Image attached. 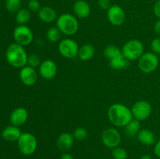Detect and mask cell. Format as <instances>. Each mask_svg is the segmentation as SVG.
Returning a JSON list of instances; mask_svg holds the SVG:
<instances>
[{"instance_id":"15","label":"cell","mask_w":160,"mask_h":159,"mask_svg":"<svg viewBox=\"0 0 160 159\" xmlns=\"http://www.w3.org/2000/svg\"><path fill=\"white\" fill-rule=\"evenodd\" d=\"M28 118V112L26 108L23 107H19L14 109L10 114L9 121L11 124L16 126H20L25 124Z\"/></svg>"},{"instance_id":"18","label":"cell","mask_w":160,"mask_h":159,"mask_svg":"<svg viewBox=\"0 0 160 159\" xmlns=\"http://www.w3.org/2000/svg\"><path fill=\"white\" fill-rule=\"evenodd\" d=\"M21 134L22 132L20 128L13 125L7 126L2 131V137L8 142L17 141Z\"/></svg>"},{"instance_id":"33","label":"cell","mask_w":160,"mask_h":159,"mask_svg":"<svg viewBox=\"0 0 160 159\" xmlns=\"http://www.w3.org/2000/svg\"><path fill=\"white\" fill-rule=\"evenodd\" d=\"M153 12L156 17L160 19V0H157L153 6Z\"/></svg>"},{"instance_id":"38","label":"cell","mask_w":160,"mask_h":159,"mask_svg":"<svg viewBox=\"0 0 160 159\" xmlns=\"http://www.w3.org/2000/svg\"><path fill=\"white\" fill-rule=\"evenodd\" d=\"M26 1H30V0H26Z\"/></svg>"},{"instance_id":"19","label":"cell","mask_w":160,"mask_h":159,"mask_svg":"<svg viewBox=\"0 0 160 159\" xmlns=\"http://www.w3.org/2000/svg\"><path fill=\"white\" fill-rule=\"evenodd\" d=\"M137 137L138 141L145 146H151V145L155 144L156 142L154 132L148 129H141Z\"/></svg>"},{"instance_id":"20","label":"cell","mask_w":160,"mask_h":159,"mask_svg":"<svg viewBox=\"0 0 160 159\" xmlns=\"http://www.w3.org/2000/svg\"><path fill=\"white\" fill-rule=\"evenodd\" d=\"M95 54V48L91 44H85L79 48L78 57L83 62L88 61L94 57Z\"/></svg>"},{"instance_id":"34","label":"cell","mask_w":160,"mask_h":159,"mask_svg":"<svg viewBox=\"0 0 160 159\" xmlns=\"http://www.w3.org/2000/svg\"><path fill=\"white\" fill-rule=\"evenodd\" d=\"M154 153L158 157L160 158V140L156 142L154 147Z\"/></svg>"},{"instance_id":"17","label":"cell","mask_w":160,"mask_h":159,"mask_svg":"<svg viewBox=\"0 0 160 159\" xmlns=\"http://www.w3.org/2000/svg\"><path fill=\"white\" fill-rule=\"evenodd\" d=\"M38 16L42 22L46 23H52L57 19V12L56 9L48 6H42L40 10L38 12Z\"/></svg>"},{"instance_id":"35","label":"cell","mask_w":160,"mask_h":159,"mask_svg":"<svg viewBox=\"0 0 160 159\" xmlns=\"http://www.w3.org/2000/svg\"><path fill=\"white\" fill-rule=\"evenodd\" d=\"M154 31L156 34L160 36V19H159V20L156 22V23H155Z\"/></svg>"},{"instance_id":"10","label":"cell","mask_w":160,"mask_h":159,"mask_svg":"<svg viewBox=\"0 0 160 159\" xmlns=\"http://www.w3.org/2000/svg\"><path fill=\"white\" fill-rule=\"evenodd\" d=\"M102 141L106 147L113 149L117 147L121 142V135L118 129L115 128H108L102 134Z\"/></svg>"},{"instance_id":"1","label":"cell","mask_w":160,"mask_h":159,"mask_svg":"<svg viewBox=\"0 0 160 159\" xmlns=\"http://www.w3.org/2000/svg\"><path fill=\"white\" fill-rule=\"evenodd\" d=\"M107 115L109 122L117 127H125L134 118L131 109L121 103H116L109 106Z\"/></svg>"},{"instance_id":"23","label":"cell","mask_w":160,"mask_h":159,"mask_svg":"<svg viewBox=\"0 0 160 159\" xmlns=\"http://www.w3.org/2000/svg\"><path fill=\"white\" fill-rule=\"evenodd\" d=\"M15 18L18 25H25L31 20V12L28 9L21 8L17 12Z\"/></svg>"},{"instance_id":"27","label":"cell","mask_w":160,"mask_h":159,"mask_svg":"<svg viewBox=\"0 0 160 159\" xmlns=\"http://www.w3.org/2000/svg\"><path fill=\"white\" fill-rule=\"evenodd\" d=\"M112 155L114 159H128V154L126 150L120 147L112 150Z\"/></svg>"},{"instance_id":"24","label":"cell","mask_w":160,"mask_h":159,"mask_svg":"<svg viewBox=\"0 0 160 159\" xmlns=\"http://www.w3.org/2000/svg\"><path fill=\"white\" fill-rule=\"evenodd\" d=\"M103 54H104L105 57L111 60V59H115V58L121 55V48H120L119 47L116 46L114 45H107L104 48V50H103Z\"/></svg>"},{"instance_id":"26","label":"cell","mask_w":160,"mask_h":159,"mask_svg":"<svg viewBox=\"0 0 160 159\" xmlns=\"http://www.w3.org/2000/svg\"><path fill=\"white\" fill-rule=\"evenodd\" d=\"M21 0H6L5 6L6 10L10 13H17L21 9Z\"/></svg>"},{"instance_id":"2","label":"cell","mask_w":160,"mask_h":159,"mask_svg":"<svg viewBox=\"0 0 160 159\" xmlns=\"http://www.w3.org/2000/svg\"><path fill=\"white\" fill-rule=\"evenodd\" d=\"M28 55L23 46L12 43L8 46L6 51V59L8 63L14 68L21 69L28 65Z\"/></svg>"},{"instance_id":"13","label":"cell","mask_w":160,"mask_h":159,"mask_svg":"<svg viewBox=\"0 0 160 159\" xmlns=\"http://www.w3.org/2000/svg\"><path fill=\"white\" fill-rule=\"evenodd\" d=\"M38 73L42 78L45 80H52L57 74V65L52 59H45L42 61L38 67Z\"/></svg>"},{"instance_id":"7","label":"cell","mask_w":160,"mask_h":159,"mask_svg":"<svg viewBox=\"0 0 160 159\" xmlns=\"http://www.w3.org/2000/svg\"><path fill=\"white\" fill-rule=\"evenodd\" d=\"M15 43L19 44L22 46H28L34 39V34L29 26L26 25H18L12 33Z\"/></svg>"},{"instance_id":"4","label":"cell","mask_w":160,"mask_h":159,"mask_svg":"<svg viewBox=\"0 0 160 159\" xmlns=\"http://www.w3.org/2000/svg\"><path fill=\"white\" fill-rule=\"evenodd\" d=\"M122 55L129 61L138 60L144 54V45L141 41L132 39L127 41L121 48Z\"/></svg>"},{"instance_id":"36","label":"cell","mask_w":160,"mask_h":159,"mask_svg":"<svg viewBox=\"0 0 160 159\" xmlns=\"http://www.w3.org/2000/svg\"><path fill=\"white\" fill-rule=\"evenodd\" d=\"M60 159H74L73 156L68 152H64L61 156Z\"/></svg>"},{"instance_id":"12","label":"cell","mask_w":160,"mask_h":159,"mask_svg":"<svg viewBox=\"0 0 160 159\" xmlns=\"http://www.w3.org/2000/svg\"><path fill=\"white\" fill-rule=\"evenodd\" d=\"M20 79L21 82L28 87H31L37 83L38 74L36 71L35 68L30 66V65H25L20 70Z\"/></svg>"},{"instance_id":"28","label":"cell","mask_w":160,"mask_h":159,"mask_svg":"<svg viewBox=\"0 0 160 159\" xmlns=\"http://www.w3.org/2000/svg\"><path fill=\"white\" fill-rule=\"evenodd\" d=\"M73 136L75 140H83L88 137V131L84 127H78L73 130Z\"/></svg>"},{"instance_id":"37","label":"cell","mask_w":160,"mask_h":159,"mask_svg":"<svg viewBox=\"0 0 160 159\" xmlns=\"http://www.w3.org/2000/svg\"><path fill=\"white\" fill-rule=\"evenodd\" d=\"M140 159H152V156L149 155V154H143V155L140 157Z\"/></svg>"},{"instance_id":"31","label":"cell","mask_w":160,"mask_h":159,"mask_svg":"<svg viewBox=\"0 0 160 159\" xmlns=\"http://www.w3.org/2000/svg\"><path fill=\"white\" fill-rule=\"evenodd\" d=\"M151 48L153 53L160 55V37H156L151 42Z\"/></svg>"},{"instance_id":"29","label":"cell","mask_w":160,"mask_h":159,"mask_svg":"<svg viewBox=\"0 0 160 159\" xmlns=\"http://www.w3.org/2000/svg\"><path fill=\"white\" fill-rule=\"evenodd\" d=\"M41 63H42V60H41L40 57L36 54H31L28 55V65L33 67V68H37V67L40 66Z\"/></svg>"},{"instance_id":"11","label":"cell","mask_w":160,"mask_h":159,"mask_svg":"<svg viewBox=\"0 0 160 159\" xmlns=\"http://www.w3.org/2000/svg\"><path fill=\"white\" fill-rule=\"evenodd\" d=\"M107 18L109 23L116 26H121L126 20V13L121 6L112 5L107 10Z\"/></svg>"},{"instance_id":"32","label":"cell","mask_w":160,"mask_h":159,"mask_svg":"<svg viewBox=\"0 0 160 159\" xmlns=\"http://www.w3.org/2000/svg\"><path fill=\"white\" fill-rule=\"evenodd\" d=\"M98 5L103 10H108L112 6L110 0H98Z\"/></svg>"},{"instance_id":"5","label":"cell","mask_w":160,"mask_h":159,"mask_svg":"<svg viewBox=\"0 0 160 159\" xmlns=\"http://www.w3.org/2000/svg\"><path fill=\"white\" fill-rule=\"evenodd\" d=\"M17 142L19 151L23 155H31L37 150V138L31 132H22L21 136Z\"/></svg>"},{"instance_id":"30","label":"cell","mask_w":160,"mask_h":159,"mask_svg":"<svg viewBox=\"0 0 160 159\" xmlns=\"http://www.w3.org/2000/svg\"><path fill=\"white\" fill-rule=\"evenodd\" d=\"M42 8L38 0H30L28 3V9L31 12H38Z\"/></svg>"},{"instance_id":"22","label":"cell","mask_w":160,"mask_h":159,"mask_svg":"<svg viewBox=\"0 0 160 159\" xmlns=\"http://www.w3.org/2000/svg\"><path fill=\"white\" fill-rule=\"evenodd\" d=\"M129 60L123 57V55H120L118 57L109 60V65L112 69L116 70H125L129 66Z\"/></svg>"},{"instance_id":"14","label":"cell","mask_w":160,"mask_h":159,"mask_svg":"<svg viewBox=\"0 0 160 159\" xmlns=\"http://www.w3.org/2000/svg\"><path fill=\"white\" fill-rule=\"evenodd\" d=\"M74 137L73 134L70 132H62L59 134L56 140V146L58 149L62 152H67L70 151L74 143Z\"/></svg>"},{"instance_id":"3","label":"cell","mask_w":160,"mask_h":159,"mask_svg":"<svg viewBox=\"0 0 160 159\" xmlns=\"http://www.w3.org/2000/svg\"><path fill=\"white\" fill-rule=\"evenodd\" d=\"M56 26L62 34L71 36L78 32L79 23L77 17L73 14L62 13L56 19Z\"/></svg>"},{"instance_id":"6","label":"cell","mask_w":160,"mask_h":159,"mask_svg":"<svg viewBox=\"0 0 160 159\" xmlns=\"http://www.w3.org/2000/svg\"><path fill=\"white\" fill-rule=\"evenodd\" d=\"M159 64V59L155 53L145 52L139 58L138 67L142 72L145 73H150L157 69Z\"/></svg>"},{"instance_id":"25","label":"cell","mask_w":160,"mask_h":159,"mask_svg":"<svg viewBox=\"0 0 160 159\" xmlns=\"http://www.w3.org/2000/svg\"><path fill=\"white\" fill-rule=\"evenodd\" d=\"M61 35H62V33L56 26L48 28L46 32L47 40L52 43L59 41L61 38Z\"/></svg>"},{"instance_id":"16","label":"cell","mask_w":160,"mask_h":159,"mask_svg":"<svg viewBox=\"0 0 160 159\" xmlns=\"http://www.w3.org/2000/svg\"><path fill=\"white\" fill-rule=\"evenodd\" d=\"M74 16L80 19H86L91 13V6L85 0H77L73 6Z\"/></svg>"},{"instance_id":"21","label":"cell","mask_w":160,"mask_h":159,"mask_svg":"<svg viewBox=\"0 0 160 159\" xmlns=\"http://www.w3.org/2000/svg\"><path fill=\"white\" fill-rule=\"evenodd\" d=\"M141 130L140 121L133 118L128 125L125 126V132L130 137H137Z\"/></svg>"},{"instance_id":"8","label":"cell","mask_w":160,"mask_h":159,"mask_svg":"<svg viewBox=\"0 0 160 159\" xmlns=\"http://www.w3.org/2000/svg\"><path fill=\"white\" fill-rule=\"evenodd\" d=\"M131 109L133 118L138 121H144L149 118L152 111L151 104L145 100L136 101Z\"/></svg>"},{"instance_id":"9","label":"cell","mask_w":160,"mask_h":159,"mask_svg":"<svg viewBox=\"0 0 160 159\" xmlns=\"http://www.w3.org/2000/svg\"><path fill=\"white\" fill-rule=\"evenodd\" d=\"M78 44L71 38H64L59 41L58 45L59 52L66 59H73L77 57L79 51Z\"/></svg>"}]
</instances>
